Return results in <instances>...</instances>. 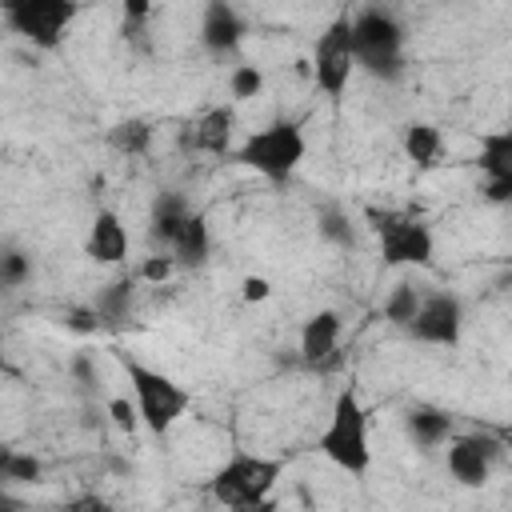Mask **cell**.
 Segmentation results:
<instances>
[{
	"label": "cell",
	"instance_id": "cell-11",
	"mask_svg": "<svg viewBox=\"0 0 512 512\" xmlns=\"http://www.w3.org/2000/svg\"><path fill=\"white\" fill-rule=\"evenodd\" d=\"M232 136H236V112L232 108H212L180 132V148H200V152H212V156H228Z\"/></svg>",
	"mask_w": 512,
	"mask_h": 512
},
{
	"label": "cell",
	"instance_id": "cell-13",
	"mask_svg": "<svg viewBox=\"0 0 512 512\" xmlns=\"http://www.w3.org/2000/svg\"><path fill=\"white\" fill-rule=\"evenodd\" d=\"M84 252L96 260V264H120L128 256V228L124 220L112 212V208H100L92 228H88V244Z\"/></svg>",
	"mask_w": 512,
	"mask_h": 512
},
{
	"label": "cell",
	"instance_id": "cell-4",
	"mask_svg": "<svg viewBox=\"0 0 512 512\" xmlns=\"http://www.w3.org/2000/svg\"><path fill=\"white\" fill-rule=\"evenodd\" d=\"M124 372H128V384H132V396H136L132 404L140 412V424H148L156 436L168 432L188 412L192 396L172 376H164V372H156V368H148L140 360H124Z\"/></svg>",
	"mask_w": 512,
	"mask_h": 512
},
{
	"label": "cell",
	"instance_id": "cell-26",
	"mask_svg": "<svg viewBox=\"0 0 512 512\" xmlns=\"http://www.w3.org/2000/svg\"><path fill=\"white\" fill-rule=\"evenodd\" d=\"M320 236L332 244H352V220L340 208H324L320 212Z\"/></svg>",
	"mask_w": 512,
	"mask_h": 512
},
{
	"label": "cell",
	"instance_id": "cell-5",
	"mask_svg": "<svg viewBox=\"0 0 512 512\" xmlns=\"http://www.w3.org/2000/svg\"><path fill=\"white\" fill-rule=\"evenodd\" d=\"M352 52H356V64L368 68L372 76H400L404 28L396 24V16L380 8H364L360 16H352Z\"/></svg>",
	"mask_w": 512,
	"mask_h": 512
},
{
	"label": "cell",
	"instance_id": "cell-18",
	"mask_svg": "<svg viewBox=\"0 0 512 512\" xmlns=\"http://www.w3.org/2000/svg\"><path fill=\"white\" fill-rule=\"evenodd\" d=\"M480 168L488 180L512 176V132H484L480 136Z\"/></svg>",
	"mask_w": 512,
	"mask_h": 512
},
{
	"label": "cell",
	"instance_id": "cell-34",
	"mask_svg": "<svg viewBox=\"0 0 512 512\" xmlns=\"http://www.w3.org/2000/svg\"><path fill=\"white\" fill-rule=\"evenodd\" d=\"M0 484H4V480H0ZM0 500H4V496H0Z\"/></svg>",
	"mask_w": 512,
	"mask_h": 512
},
{
	"label": "cell",
	"instance_id": "cell-25",
	"mask_svg": "<svg viewBox=\"0 0 512 512\" xmlns=\"http://www.w3.org/2000/svg\"><path fill=\"white\" fill-rule=\"evenodd\" d=\"M228 88H232L236 100H252V96L264 92V72L256 64H236L232 76H228Z\"/></svg>",
	"mask_w": 512,
	"mask_h": 512
},
{
	"label": "cell",
	"instance_id": "cell-2",
	"mask_svg": "<svg viewBox=\"0 0 512 512\" xmlns=\"http://www.w3.org/2000/svg\"><path fill=\"white\" fill-rule=\"evenodd\" d=\"M280 476H284V460L236 452L212 472V496L224 508H264Z\"/></svg>",
	"mask_w": 512,
	"mask_h": 512
},
{
	"label": "cell",
	"instance_id": "cell-23",
	"mask_svg": "<svg viewBox=\"0 0 512 512\" xmlns=\"http://www.w3.org/2000/svg\"><path fill=\"white\" fill-rule=\"evenodd\" d=\"M0 480H40V460L32 452H12V448H0Z\"/></svg>",
	"mask_w": 512,
	"mask_h": 512
},
{
	"label": "cell",
	"instance_id": "cell-16",
	"mask_svg": "<svg viewBox=\"0 0 512 512\" xmlns=\"http://www.w3.org/2000/svg\"><path fill=\"white\" fill-rule=\"evenodd\" d=\"M408 436L420 444V448H436L452 436V416L440 412V408H412L408 412Z\"/></svg>",
	"mask_w": 512,
	"mask_h": 512
},
{
	"label": "cell",
	"instance_id": "cell-12",
	"mask_svg": "<svg viewBox=\"0 0 512 512\" xmlns=\"http://www.w3.org/2000/svg\"><path fill=\"white\" fill-rule=\"evenodd\" d=\"M336 348H340V316L332 308L312 312L304 320V328H300V356H304V364L324 368L328 360H336Z\"/></svg>",
	"mask_w": 512,
	"mask_h": 512
},
{
	"label": "cell",
	"instance_id": "cell-29",
	"mask_svg": "<svg viewBox=\"0 0 512 512\" xmlns=\"http://www.w3.org/2000/svg\"><path fill=\"white\" fill-rule=\"evenodd\" d=\"M172 268H176V256H148L144 268H140V280H148V284H164V280L172 276Z\"/></svg>",
	"mask_w": 512,
	"mask_h": 512
},
{
	"label": "cell",
	"instance_id": "cell-1",
	"mask_svg": "<svg viewBox=\"0 0 512 512\" xmlns=\"http://www.w3.org/2000/svg\"><path fill=\"white\" fill-rule=\"evenodd\" d=\"M320 452L344 468L348 476H364L372 464V444H368V412L352 388H340L328 412V424L320 432Z\"/></svg>",
	"mask_w": 512,
	"mask_h": 512
},
{
	"label": "cell",
	"instance_id": "cell-28",
	"mask_svg": "<svg viewBox=\"0 0 512 512\" xmlns=\"http://www.w3.org/2000/svg\"><path fill=\"white\" fill-rule=\"evenodd\" d=\"M108 416H112V424H116L120 432H132V428L140 424L136 404H132V400H124V396H112V400H108Z\"/></svg>",
	"mask_w": 512,
	"mask_h": 512
},
{
	"label": "cell",
	"instance_id": "cell-27",
	"mask_svg": "<svg viewBox=\"0 0 512 512\" xmlns=\"http://www.w3.org/2000/svg\"><path fill=\"white\" fill-rule=\"evenodd\" d=\"M120 12H124V36H140L148 24L152 0H120Z\"/></svg>",
	"mask_w": 512,
	"mask_h": 512
},
{
	"label": "cell",
	"instance_id": "cell-10",
	"mask_svg": "<svg viewBox=\"0 0 512 512\" xmlns=\"http://www.w3.org/2000/svg\"><path fill=\"white\" fill-rule=\"evenodd\" d=\"M500 460V440L484 436V432H464V436H448V472L460 484H484L492 476Z\"/></svg>",
	"mask_w": 512,
	"mask_h": 512
},
{
	"label": "cell",
	"instance_id": "cell-20",
	"mask_svg": "<svg viewBox=\"0 0 512 512\" xmlns=\"http://www.w3.org/2000/svg\"><path fill=\"white\" fill-rule=\"evenodd\" d=\"M188 216V204H184V196H176V192H164L156 204H152V240H160V244H172V236H176V228H180V220Z\"/></svg>",
	"mask_w": 512,
	"mask_h": 512
},
{
	"label": "cell",
	"instance_id": "cell-24",
	"mask_svg": "<svg viewBox=\"0 0 512 512\" xmlns=\"http://www.w3.org/2000/svg\"><path fill=\"white\" fill-rule=\"evenodd\" d=\"M32 276V260L20 248H0V288H20Z\"/></svg>",
	"mask_w": 512,
	"mask_h": 512
},
{
	"label": "cell",
	"instance_id": "cell-8",
	"mask_svg": "<svg viewBox=\"0 0 512 512\" xmlns=\"http://www.w3.org/2000/svg\"><path fill=\"white\" fill-rule=\"evenodd\" d=\"M8 24L36 48H56L64 28L76 20V0H0Z\"/></svg>",
	"mask_w": 512,
	"mask_h": 512
},
{
	"label": "cell",
	"instance_id": "cell-31",
	"mask_svg": "<svg viewBox=\"0 0 512 512\" xmlns=\"http://www.w3.org/2000/svg\"><path fill=\"white\" fill-rule=\"evenodd\" d=\"M68 328H72V332H84V336L96 332V328H100L96 308H72V312H68Z\"/></svg>",
	"mask_w": 512,
	"mask_h": 512
},
{
	"label": "cell",
	"instance_id": "cell-21",
	"mask_svg": "<svg viewBox=\"0 0 512 512\" xmlns=\"http://www.w3.org/2000/svg\"><path fill=\"white\" fill-rule=\"evenodd\" d=\"M128 308H132V280H112V284L100 292V300H96V316L108 320V324L124 320Z\"/></svg>",
	"mask_w": 512,
	"mask_h": 512
},
{
	"label": "cell",
	"instance_id": "cell-30",
	"mask_svg": "<svg viewBox=\"0 0 512 512\" xmlns=\"http://www.w3.org/2000/svg\"><path fill=\"white\" fill-rule=\"evenodd\" d=\"M240 296H244L248 304H260V300L272 296V284H268L264 276H244V280H240Z\"/></svg>",
	"mask_w": 512,
	"mask_h": 512
},
{
	"label": "cell",
	"instance_id": "cell-19",
	"mask_svg": "<svg viewBox=\"0 0 512 512\" xmlns=\"http://www.w3.org/2000/svg\"><path fill=\"white\" fill-rule=\"evenodd\" d=\"M108 144H112L116 152H124V156H144L148 144H152V124L128 116V120H120V124L108 128Z\"/></svg>",
	"mask_w": 512,
	"mask_h": 512
},
{
	"label": "cell",
	"instance_id": "cell-9",
	"mask_svg": "<svg viewBox=\"0 0 512 512\" xmlns=\"http://www.w3.org/2000/svg\"><path fill=\"white\" fill-rule=\"evenodd\" d=\"M460 328H464V308L452 292H432V296H420V308L416 316L408 320V332L424 344H444L452 348L460 340Z\"/></svg>",
	"mask_w": 512,
	"mask_h": 512
},
{
	"label": "cell",
	"instance_id": "cell-33",
	"mask_svg": "<svg viewBox=\"0 0 512 512\" xmlns=\"http://www.w3.org/2000/svg\"><path fill=\"white\" fill-rule=\"evenodd\" d=\"M72 376H76L80 384H96V364H92V356H76V360H72Z\"/></svg>",
	"mask_w": 512,
	"mask_h": 512
},
{
	"label": "cell",
	"instance_id": "cell-14",
	"mask_svg": "<svg viewBox=\"0 0 512 512\" xmlns=\"http://www.w3.org/2000/svg\"><path fill=\"white\" fill-rule=\"evenodd\" d=\"M244 20L228 0H208L204 8V24H200V40L208 52H232L244 40Z\"/></svg>",
	"mask_w": 512,
	"mask_h": 512
},
{
	"label": "cell",
	"instance_id": "cell-7",
	"mask_svg": "<svg viewBox=\"0 0 512 512\" xmlns=\"http://www.w3.org/2000/svg\"><path fill=\"white\" fill-rule=\"evenodd\" d=\"M352 68H356V52H352V16H336L316 48H312V80L324 96H344L348 80H352Z\"/></svg>",
	"mask_w": 512,
	"mask_h": 512
},
{
	"label": "cell",
	"instance_id": "cell-17",
	"mask_svg": "<svg viewBox=\"0 0 512 512\" xmlns=\"http://www.w3.org/2000/svg\"><path fill=\"white\" fill-rule=\"evenodd\" d=\"M404 156L416 164V168H432L440 160V128L436 124H408L404 128Z\"/></svg>",
	"mask_w": 512,
	"mask_h": 512
},
{
	"label": "cell",
	"instance_id": "cell-3",
	"mask_svg": "<svg viewBox=\"0 0 512 512\" xmlns=\"http://www.w3.org/2000/svg\"><path fill=\"white\" fill-rule=\"evenodd\" d=\"M304 152H308L304 128H300L296 120H272L268 128L252 132V136L236 148V160H240L244 168L260 172L264 180L280 184V180H288V176L300 168Z\"/></svg>",
	"mask_w": 512,
	"mask_h": 512
},
{
	"label": "cell",
	"instance_id": "cell-32",
	"mask_svg": "<svg viewBox=\"0 0 512 512\" xmlns=\"http://www.w3.org/2000/svg\"><path fill=\"white\" fill-rule=\"evenodd\" d=\"M484 200H492V204H508V200H512V176L484 180Z\"/></svg>",
	"mask_w": 512,
	"mask_h": 512
},
{
	"label": "cell",
	"instance_id": "cell-22",
	"mask_svg": "<svg viewBox=\"0 0 512 512\" xmlns=\"http://www.w3.org/2000/svg\"><path fill=\"white\" fill-rule=\"evenodd\" d=\"M416 308H420V292H416V284H408V280H400V284L388 292V300H384V316H388L392 324H400V328H408V320L416 316Z\"/></svg>",
	"mask_w": 512,
	"mask_h": 512
},
{
	"label": "cell",
	"instance_id": "cell-6",
	"mask_svg": "<svg viewBox=\"0 0 512 512\" xmlns=\"http://www.w3.org/2000/svg\"><path fill=\"white\" fill-rule=\"evenodd\" d=\"M368 220L380 236V256L384 264L400 268V264H416V268H428L432 264V252H436V240H432V228L424 220H416L412 212H392V208H368Z\"/></svg>",
	"mask_w": 512,
	"mask_h": 512
},
{
	"label": "cell",
	"instance_id": "cell-15",
	"mask_svg": "<svg viewBox=\"0 0 512 512\" xmlns=\"http://www.w3.org/2000/svg\"><path fill=\"white\" fill-rule=\"evenodd\" d=\"M172 256H176V264H188V268H200L204 260H208V252H212V232H208V220L200 216V212H188L184 220H180V228H176V236H172Z\"/></svg>",
	"mask_w": 512,
	"mask_h": 512
}]
</instances>
